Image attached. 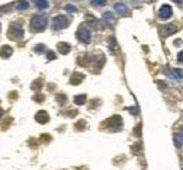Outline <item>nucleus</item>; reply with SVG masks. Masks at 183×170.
<instances>
[{"label":"nucleus","mask_w":183,"mask_h":170,"mask_svg":"<svg viewBox=\"0 0 183 170\" xmlns=\"http://www.w3.org/2000/svg\"><path fill=\"white\" fill-rule=\"evenodd\" d=\"M106 124L109 125L110 128H113V129H120L123 121H121V118L118 117V115H116V117H111V118H110V120L107 121Z\"/></svg>","instance_id":"423d86ee"},{"label":"nucleus","mask_w":183,"mask_h":170,"mask_svg":"<svg viewBox=\"0 0 183 170\" xmlns=\"http://www.w3.org/2000/svg\"><path fill=\"white\" fill-rule=\"evenodd\" d=\"M57 100L58 101H63V103H65V101H66V97H65V96H58Z\"/></svg>","instance_id":"393cba45"},{"label":"nucleus","mask_w":183,"mask_h":170,"mask_svg":"<svg viewBox=\"0 0 183 170\" xmlns=\"http://www.w3.org/2000/svg\"><path fill=\"white\" fill-rule=\"evenodd\" d=\"M173 142H175V145H176L177 148L183 146V133L180 132V131L173 135Z\"/></svg>","instance_id":"9b49d317"},{"label":"nucleus","mask_w":183,"mask_h":170,"mask_svg":"<svg viewBox=\"0 0 183 170\" xmlns=\"http://www.w3.org/2000/svg\"><path fill=\"white\" fill-rule=\"evenodd\" d=\"M166 75L173 80H182V77H183V73L179 69H168Z\"/></svg>","instance_id":"6e6552de"},{"label":"nucleus","mask_w":183,"mask_h":170,"mask_svg":"<svg viewBox=\"0 0 183 170\" xmlns=\"http://www.w3.org/2000/svg\"><path fill=\"white\" fill-rule=\"evenodd\" d=\"M11 53H13V49H11V47H7V45L0 49V56L3 58H10Z\"/></svg>","instance_id":"ddd939ff"},{"label":"nucleus","mask_w":183,"mask_h":170,"mask_svg":"<svg viewBox=\"0 0 183 170\" xmlns=\"http://www.w3.org/2000/svg\"><path fill=\"white\" fill-rule=\"evenodd\" d=\"M103 20L106 21L107 24H113L114 23V17H113V14L111 13H104L103 14Z\"/></svg>","instance_id":"f3484780"},{"label":"nucleus","mask_w":183,"mask_h":170,"mask_svg":"<svg viewBox=\"0 0 183 170\" xmlns=\"http://www.w3.org/2000/svg\"><path fill=\"white\" fill-rule=\"evenodd\" d=\"M114 10L118 14H121V16H127L128 14V9H127V6L124 3H116L114 4Z\"/></svg>","instance_id":"9d476101"},{"label":"nucleus","mask_w":183,"mask_h":170,"mask_svg":"<svg viewBox=\"0 0 183 170\" xmlns=\"http://www.w3.org/2000/svg\"><path fill=\"white\" fill-rule=\"evenodd\" d=\"M2 115H3V110H2V108H0V117H2Z\"/></svg>","instance_id":"cd10ccee"},{"label":"nucleus","mask_w":183,"mask_h":170,"mask_svg":"<svg viewBox=\"0 0 183 170\" xmlns=\"http://www.w3.org/2000/svg\"><path fill=\"white\" fill-rule=\"evenodd\" d=\"M27 7H28V2H26V0H21V2H18V3L16 4L17 10H26Z\"/></svg>","instance_id":"a211bd4d"},{"label":"nucleus","mask_w":183,"mask_h":170,"mask_svg":"<svg viewBox=\"0 0 183 170\" xmlns=\"http://www.w3.org/2000/svg\"><path fill=\"white\" fill-rule=\"evenodd\" d=\"M30 24L34 31H42L47 27V17H45V14H37L31 18Z\"/></svg>","instance_id":"f257e3e1"},{"label":"nucleus","mask_w":183,"mask_h":170,"mask_svg":"<svg viewBox=\"0 0 183 170\" xmlns=\"http://www.w3.org/2000/svg\"><path fill=\"white\" fill-rule=\"evenodd\" d=\"M73 101H75L78 106H82V104L86 101V96H85V94H79V96H76L73 99Z\"/></svg>","instance_id":"dca6fc26"},{"label":"nucleus","mask_w":183,"mask_h":170,"mask_svg":"<svg viewBox=\"0 0 183 170\" xmlns=\"http://www.w3.org/2000/svg\"><path fill=\"white\" fill-rule=\"evenodd\" d=\"M92 4L97 7H101V6H106V0H92Z\"/></svg>","instance_id":"6ab92c4d"},{"label":"nucleus","mask_w":183,"mask_h":170,"mask_svg":"<svg viewBox=\"0 0 183 170\" xmlns=\"http://www.w3.org/2000/svg\"><path fill=\"white\" fill-rule=\"evenodd\" d=\"M37 87H38V89L41 87V82H37V83L33 84V89H37Z\"/></svg>","instance_id":"a878e982"},{"label":"nucleus","mask_w":183,"mask_h":170,"mask_svg":"<svg viewBox=\"0 0 183 170\" xmlns=\"http://www.w3.org/2000/svg\"><path fill=\"white\" fill-rule=\"evenodd\" d=\"M58 51H59L62 55H66V53H69V51H70L69 44H66V42H59V44H58Z\"/></svg>","instance_id":"f8f14e48"},{"label":"nucleus","mask_w":183,"mask_h":170,"mask_svg":"<svg viewBox=\"0 0 183 170\" xmlns=\"http://www.w3.org/2000/svg\"><path fill=\"white\" fill-rule=\"evenodd\" d=\"M35 6L40 10H45V9L50 7V2L48 0H35Z\"/></svg>","instance_id":"4468645a"},{"label":"nucleus","mask_w":183,"mask_h":170,"mask_svg":"<svg viewBox=\"0 0 183 170\" xmlns=\"http://www.w3.org/2000/svg\"><path fill=\"white\" fill-rule=\"evenodd\" d=\"M110 44H111V47H110V48H111V49H114V48L117 47V45H116V41H114V38H113V37L110 38Z\"/></svg>","instance_id":"b1692460"},{"label":"nucleus","mask_w":183,"mask_h":170,"mask_svg":"<svg viewBox=\"0 0 183 170\" xmlns=\"http://www.w3.org/2000/svg\"><path fill=\"white\" fill-rule=\"evenodd\" d=\"M35 121L40 124H45L50 121V115H48L47 111H38L35 115Z\"/></svg>","instance_id":"1a4fd4ad"},{"label":"nucleus","mask_w":183,"mask_h":170,"mask_svg":"<svg viewBox=\"0 0 183 170\" xmlns=\"http://www.w3.org/2000/svg\"><path fill=\"white\" fill-rule=\"evenodd\" d=\"M176 3H179V4H183V0H175Z\"/></svg>","instance_id":"bb28decb"},{"label":"nucleus","mask_w":183,"mask_h":170,"mask_svg":"<svg viewBox=\"0 0 183 170\" xmlns=\"http://www.w3.org/2000/svg\"><path fill=\"white\" fill-rule=\"evenodd\" d=\"M68 27V18L63 14L55 16L52 18V28L54 30H63Z\"/></svg>","instance_id":"f03ea898"},{"label":"nucleus","mask_w":183,"mask_h":170,"mask_svg":"<svg viewBox=\"0 0 183 170\" xmlns=\"http://www.w3.org/2000/svg\"><path fill=\"white\" fill-rule=\"evenodd\" d=\"M47 56H48V59H50V60H54V59H55V53L50 51V52L47 53Z\"/></svg>","instance_id":"4be33fe9"},{"label":"nucleus","mask_w":183,"mask_h":170,"mask_svg":"<svg viewBox=\"0 0 183 170\" xmlns=\"http://www.w3.org/2000/svg\"><path fill=\"white\" fill-rule=\"evenodd\" d=\"M134 2H138V0H134Z\"/></svg>","instance_id":"c756f323"},{"label":"nucleus","mask_w":183,"mask_h":170,"mask_svg":"<svg viewBox=\"0 0 183 170\" xmlns=\"http://www.w3.org/2000/svg\"><path fill=\"white\" fill-rule=\"evenodd\" d=\"M176 31H177V25H175V24H165V27L162 28L163 37H169V35H172Z\"/></svg>","instance_id":"0eeeda50"},{"label":"nucleus","mask_w":183,"mask_h":170,"mask_svg":"<svg viewBox=\"0 0 183 170\" xmlns=\"http://www.w3.org/2000/svg\"><path fill=\"white\" fill-rule=\"evenodd\" d=\"M9 35H10V38H13V40H21L24 35V30H23V27H21V24H16V23L11 24Z\"/></svg>","instance_id":"7ed1b4c3"},{"label":"nucleus","mask_w":183,"mask_h":170,"mask_svg":"<svg viewBox=\"0 0 183 170\" xmlns=\"http://www.w3.org/2000/svg\"><path fill=\"white\" fill-rule=\"evenodd\" d=\"M65 10L69 11V13H76L78 9L75 6H72V4H66V6H65Z\"/></svg>","instance_id":"aec40b11"},{"label":"nucleus","mask_w":183,"mask_h":170,"mask_svg":"<svg viewBox=\"0 0 183 170\" xmlns=\"http://www.w3.org/2000/svg\"><path fill=\"white\" fill-rule=\"evenodd\" d=\"M44 49H45V47H44L42 44H38L35 48H34V51H35L37 53H42L44 52Z\"/></svg>","instance_id":"412c9836"},{"label":"nucleus","mask_w":183,"mask_h":170,"mask_svg":"<svg viewBox=\"0 0 183 170\" xmlns=\"http://www.w3.org/2000/svg\"><path fill=\"white\" fill-rule=\"evenodd\" d=\"M177 60H179L180 64H183V51H180V52L177 53Z\"/></svg>","instance_id":"5701e85b"},{"label":"nucleus","mask_w":183,"mask_h":170,"mask_svg":"<svg viewBox=\"0 0 183 170\" xmlns=\"http://www.w3.org/2000/svg\"><path fill=\"white\" fill-rule=\"evenodd\" d=\"M76 37H78V40L82 41V42L89 44L90 38H92V35H90V30L87 28V27H80L79 30H78V33H76Z\"/></svg>","instance_id":"20e7f679"},{"label":"nucleus","mask_w":183,"mask_h":170,"mask_svg":"<svg viewBox=\"0 0 183 170\" xmlns=\"http://www.w3.org/2000/svg\"><path fill=\"white\" fill-rule=\"evenodd\" d=\"M83 75H80V73H75L72 77H70V83L72 84H79L82 80H83Z\"/></svg>","instance_id":"2eb2a0df"},{"label":"nucleus","mask_w":183,"mask_h":170,"mask_svg":"<svg viewBox=\"0 0 183 170\" xmlns=\"http://www.w3.org/2000/svg\"><path fill=\"white\" fill-rule=\"evenodd\" d=\"M180 132H182V133H183V127H182V128H180Z\"/></svg>","instance_id":"c85d7f7f"},{"label":"nucleus","mask_w":183,"mask_h":170,"mask_svg":"<svg viewBox=\"0 0 183 170\" xmlns=\"http://www.w3.org/2000/svg\"><path fill=\"white\" fill-rule=\"evenodd\" d=\"M172 13H173L172 7H170L169 4H163V6L159 9V14H158V16H159L161 20H168V18L172 17Z\"/></svg>","instance_id":"39448f33"}]
</instances>
